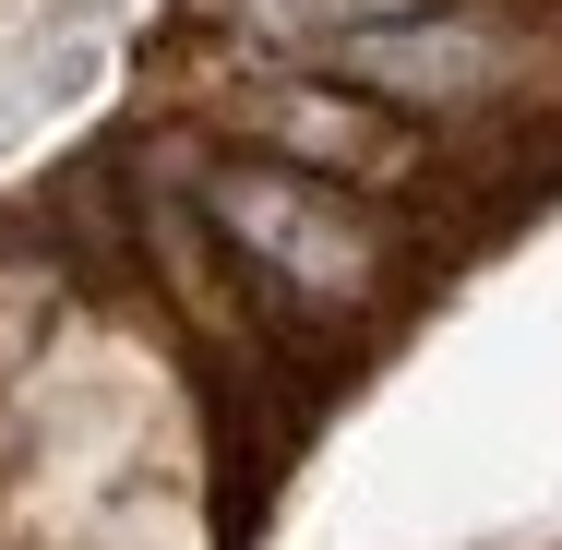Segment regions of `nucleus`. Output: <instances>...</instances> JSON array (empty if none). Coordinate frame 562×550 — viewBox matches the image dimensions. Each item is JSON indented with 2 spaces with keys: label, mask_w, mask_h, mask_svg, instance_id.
I'll use <instances>...</instances> for the list:
<instances>
[{
  "label": "nucleus",
  "mask_w": 562,
  "mask_h": 550,
  "mask_svg": "<svg viewBox=\"0 0 562 550\" xmlns=\"http://www.w3.org/2000/svg\"><path fill=\"white\" fill-rule=\"evenodd\" d=\"M180 168H192L180 180L192 216L276 288V312L312 335V347H347V312L383 288V227L359 216L347 192L276 168V156H180Z\"/></svg>",
  "instance_id": "nucleus-1"
},
{
  "label": "nucleus",
  "mask_w": 562,
  "mask_h": 550,
  "mask_svg": "<svg viewBox=\"0 0 562 550\" xmlns=\"http://www.w3.org/2000/svg\"><path fill=\"white\" fill-rule=\"evenodd\" d=\"M336 85L359 97H383V109L407 120H443V109H503V97H527V72H539V36L527 24H503V12H419V24H383V36H336V48H312Z\"/></svg>",
  "instance_id": "nucleus-2"
},
{
  "label": "nucleus",
  "mask_w": 562,
  "mask_h": 550,
  "mask_svg": "<svg viewBox=\"0 0 562 550\" xmlns=\"http://www.w3.org/2000/svg\"><path fill=\"white\" fill-rule=\"evenodd\" d=\"M239 132H251V144H276V156H312V168H359V180L419 168V144H407V132L359 120L347 97H324V85H239Z\"/></svg>",
  "instance_id": "nucleus-3"
},
{
  "label": "nucleus",
  "mask_w": 562,
  "mask_h": 550,
  "mask_svg": "<svg viewBox=\"0 0 562 550\" xmlns=\"http://www.w3.org/2000/svg\"><path fill=\"white\" fill-rule=\"evenodd\" d=\"M263 36H300V48H336V36H383V24H419L443 0H239Z\"/></svg>",
  "instance_id": "nucleus-4"
}]
</instances>
